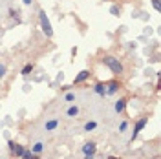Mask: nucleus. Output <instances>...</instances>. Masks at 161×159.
Returning <instances> with one entry per match:
<instances>
[{"label": "nucleus", "mask_w": 161, "mask_h": 159, "mask_svg": "<svg viewBox=\"0 0 161 159\" xmlns=\"http://www.w3.org/2000/svg\"><path fill=\"white\" fill-rule=\"evenodd\" d=\"M8 146H9V152L13 157H22V154H24V146L19 145V143H15V141H8Z\"/></svg>", "instance_id": "20e7f679"}, {"label": "nucleus", "mask_w": 161, "mask_h": 159, "mask_svg": "<svg viewBox=\"0 0 161 159\" xmlns=\"http://www.w3.org/2000/svg\"><path fill=\"white\" fill-rule=\"evenodd\" d=\"M126 104H128V97H121L119 101H115V106H114V108H115L117 113H123L125 108H126Z\"/></svg>", "instance_id": "423d86ee"}, {"label": "nucleus", "mask_w": 161, "mask_h": 159, "mask_svg": "<svg viewBox=\"0 0 161 159\" xmlns=\"http://www.w3.org/2000/svg\"><path fill=\"white\" fill-rule=\"evenodd\" d=\"M95 150H97L95 143H86V145L82 146V154H84V156H93V154H95Z\"/></svg>", "instance_id": "0eeeda50"}, {"label": "nucleus", "mask_w": 161, "mask_h": 159, "mask_svg": "<svg viewBox=\"0 0 161 159\" xmlns=\"http://www.w3.org/2000/svg\"><path fill=\"white\" fill-rule=\"evenodd\" d=\"M66 115H68V117H77V115H79V108H77L75 104L70 106V108L66 110Z\"/></svg>", "instance_id": "9d476101"}, {"label": "nucleus", "mask_w": 161, "mask_h": 159, "mask_svg": "<svg viewBox=\"0 0 161 159\" xmlns=\"http://www.w3.org/2000/svg\"><path fill=\"white\" fill-rule=\"evenodd\" d=\"M9 17H11V19H17V11H15V9H9ZM17 22H19V19H17Z\"/></svg>", "instance_id": "6ab92c4d"}, {"label": "nucleus", "mask_w": 161, "mask_h": 159, "mask_svg": "<svg viewBox=\"0 0 161 159\" xmlns=\"http://www.w3.org/2000/svg\"><path fill=\"white\" fill-rule=\"evenodd\" d=\"M30 71H33V64H26L22 70V75H30Z\"/></svg>", "instance_id": "2eb2a0df"}, {"label": "nucleus", "mask_w": 161, "mask_h": 159, "mask_svg": "<svg viewBox=\"0 0 161 159\" xmlns=\"http://www.w3.org/2000/svg\"><path fill=\"white\" fill-rule=\"evenodd\" d=\"M103 64H106V66L112 70L114 75H121V73H123V64H121V60L115 59V57H112V55L103 57Z\"/></svg>", "instance_id": "f257e3e1"}, {"label": "nucleus", "mask_w": 161, "mask_h": 159, "mask_svg": "<svg viewBox=\"0 0 161 159\" xmlns=\"http://www.w3.org/2000/svg\"><path fill=\"white\" fill-rule=\"evenodd\" d=\"M95 128H97V123L95 121H90V123L84 124V132H92V130H95Z\"/></svg>", "instance_id": "4468645a"}, {"label": "nucleus", "mask_w": 161, "mask_h": 159, "mask_svg": "<svg viewBox=\"0 0 161 159\" xmlns=\"http://www.w3.org/2000/svg\"><path fill=\"white\" fill-rule=\"evenodd\" d=\"M59 126V119H51V121H48L46 124H44V128H46V132H53V130Z\"/></svg>", "instance_id": "1a4fd4ad"}, {"label": "nucleus", "mask_w": 161, "mask_h": 159, "mask_svg": "<svg viewBox=\"0 0 161 159\" xmlns=\"http://www.w3.org/2000/svg\"><path fill=\"white\" fill-rule=\"evenodd\" d=\"M152 6H154V9L159 11V0H152Z\"/></svg>", "instance_id": "a211bd4d"}, {"label": "nucleus", "mask_w": 161, "mask_h": 159, "mask_svg": "<svg viewBox=\"0 0 161 159\" xmlns=\"http://www.w3.org/2000/svg\"><path fill=\"white\" fill-rule=\"evenodd\" d=\"M93 90H95V93H99L101 97H104V82H97Z\"/></svg>", "instance_id": "f8f14e48"}, {"label": "nucleus", "mask_w": 161, "mask_h": 159, "mask_svg": "<svg viewBox=\"0 0 161 159\" xmlns=\"http://www.w3.org/2000/svg\"><path fill=\"white\" fill-rule=\"evenodd\" d=\"M6 75V66H0V79Z\"/></svg>", "instance_id": "aec40b11"}, {"label": "nucleus", "mask_w": 161, "mask_h": 159, "mask_svg": "<svg viewBox=\"0 0 161 159\" xmlns=\"http://www.w3.org/2000/svg\"><path fill=\"white\" fill-rule=\"evenodd\" d=\"M42 150H44V143H35V145H33V148H31V152H33V154H40V152H42Z\"/></svg>", "instance_id": "ddd939ff"}, {"label": "nucleus", "mask_w": 161, "mask_h": 159, "mask_svg": "<svg viewBox=\"0 0 161 159\" xmlns=\"http://www.w3.org/2000/svg\"><path fill=\"white\" fill-rule=\"evenodd\" d=\"M22 159H40V157H39V154H33L31 150H24Z\"/></svg>", "instance_id": "9b49d317"}, {"label": "nucleus", "mask_w": 161, "mask_h": 159, "mask_svg": "<svg viewBox=\"0 0 161 159\" xmlns=\"http://www.w3.org/2000/svg\"><path fill=\"white\" fill-rule=\"evenodd\" d=\"M106 159H121V157H117V156H110V157H106Z\"/></svg>", "instance_id": "412c9836"}, {"label": "nucleus", "mask_w": 161, "mask_h": 159, "mask_svg": "<svg viewBox=\"0 0 161 159\" xmlns=\"http://www.w3.org/2000/svg\"><path fill=\"white\" fill-rule=\"evenodd\" d=\"M64 101H66V102H73V101H75V95H73V93H66Z\"/></svg>", "instance_id": "dca6fc26"}, {"label": "nucleus", "mask_w": 161, "mask_h": 159, "mask_svg": "<svg viewBox=\"0 0 161 159\" xmlns=\"http://www.w3.org/2000/svg\"><path fill=\"white\" fill-rule=\"evenodd\" d=\"M126 126H128V124H126V121H123V123H121V126H119V132H125Z\"/></svg>", "instance_id": "f3484780"}, {"label": "nucleus", "mask_w": 161, "mask_h": 159, "mask_svg": "<svg viewBox=\"0 0 161 159\" xmlns=\"http://www.w3.org/2000/svg\"><path fill=\"white\" fill-rule=\"evenodd\" d=\"M121 88H123V82L117 79H112L108 82H104V95H115Z\"/></svg>", "instance_id": "f03ea898"}, {"label": "nucleus", "mask_w": 161, "mask_h": 159, "mask_svg": "<svg viewBox=\"0 0 161 159\" xmlns=\"http://www.w3.org/2000/svg\"><path fill=\"white\" fill-rule=\"evenodd\" d=\"M84 159H93V156H84Z\"/></svg>", "instance_id": "5701e85b"}, {"label": "nucleus", "mask_w": 161, "mask_h": 159, "mask_svg": "<svg viewBox=\"0 0 161 159\" xmlns=\"http://www.w3.org/2000/svg\"><path fill=\"white\" fill-rule=\"evenodd\" d=\"M147 123H148V117H141V119L137 121V123H136V126H134V132H132L130 141H134L136 137H137V135H139V132H141L143 128H145V126H147Z\"/></svg>", "instance_id": "39448f33"}, {"label": "nucleus", "mask_w": 161, "mask_h": 159, "mask_svg": "<svg viewBox=\"0 0 161 159\" xmlns=\"http://www.w3.org/2000/svg\"><path fill=\"white\" fill-rule=\"evenodd\" d=\"M39 19H40V28H42V31H44L48 37H51V35H53V30H51V24H50V20H48V17H46L44 11L39 13Z\"/></svg>", "instance_id": "7ed1b4c3"}, {"label": "nucleus", "mask_w": 161, "mask_h": 159, "mask_svg": "<svg viewBox=\"0 0 161 159\" xmlns=\"http://www.w3.org/2000/svg\"><path fill=\"white\" fill-rule=\"evenodd\" d=\"M90 75H92V71H90V70H82V71L79 73V75L75 77V80H73V84H79V82H82V80H86L88 77H90Z\"/></svg>", "instance_id": "6e6552de"}, {"label": "nucleus", "mask_w": 161, "mask_h": 159, "mask_svg": "<svg viewBox=\"0 0 161 159\" xmlns=\"http://www.w3.org/2000/svg\"><path fill=\"white\" fill-rule=\"evenodd\" d=\"M22 2H24V4H26V6H28V4H31V0H22Z\"/></svg>", "instance_id": "4be33fe9"}]
</instances>
